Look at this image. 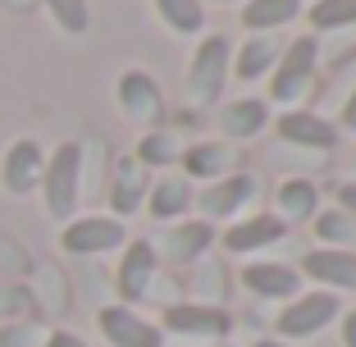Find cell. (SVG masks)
<instances>
[{
	"instance_id": "24",
	"label": "cell",
	"mask_w": 356,
	"mask_h": 347,
	"mask_svg": "<svg viewBox=\"0 0 356 347\" xmlns=\"http://www.w3.org/2000/svg\"><path fill=\"white\" fill-rule=\"evenodd\" d=\"M156 10L174 32H201V23H206V5L201 0H156Z\"/></svg>"
},
{
	"instance_id": "13",
	"label": "cell",
	"mask_w": 356,
	"mask_h": 347,
	"mask_svg": "<svg viewBox=\"0 0 356 347\" xmlns=\"http://www.w3.org/2000/svg\"><path fill=\"white\" fill-rule=\"evenodd\" d=\"M279 137L293 142V147H315V151H329L338 147V128L329 119L311 115V110H293V115L279 119Z\"/></svg>"
},
{
	"instance_id": "17",
	"label": "cell",
	"mask_w": 356,
	"mask_h": 347,
	"mask_svg": "<svg viewBox=\"0 0 356 347\" xmlns=\"http://www.w3.org/2000/svg\"><path fill=\"white\" fill-rule=\"evenodd\" d=\"M279 55H283V42L274 32H252L238 46V78H265L279 64Z\"/></svg>"
},
{
	"instance_id": "4",
	"label": "cell",
	"mask_w": 356,
	"mask_h": 347,
	"mask_svg": "<svg viewBox=\"0 0 356 347\" xmlns=\"http://www.w3.org/2000/svg\"><path fill=\"white\" fill-rule=\"evenodd\" d=\"M128 233L124 224L115 220V215H83V220H74L69 229L60 233V247L69 256H96V252H110V247H119Z\"/></svg>"
},
{
	"instance_id": "8",
	"label": "cell",
	"mask_w": 356,
	"mask_h": 347,
	"mask_svg": "<svg viewBox=\"0 0 356 347\" xmlns=\"http://www.w3.org/2000/svg\"><path fill=\"white\" fill-rule=\"evenodd\" d=\"M256 192H261L256 174H229V179H220L215 188H201V197H192V201H197L201 220H224V215L242 211Z\"/></svg>"
},
{
	"instance_id": "31",
	"label": "cell",
	"mask_w": 356,
	"mask_h": 347,
	"mask_svg": "<svg viewBox=\"0 0 356 347\" xmlns=\"http://www.w3.org/2000/svg\"><path fill=\"white\" fill-rule=\"evenodd\" d=\"M343 347H356V311L343 316Z\"/></svg>"
},
{
	"instance_id": "2",
	"label": "cell",
	"mask_w": 356,
	"mask_h": 347,
	"mask_svg": "<svg viewBox=\"0 0 356 347\" xmlns=\"http://www.w3.org/2000/svg\"><path fill=\"white\" fill-rule=\"evenodd\" d=\"M229 37H206L192 55V69H188V101L192 106H215L224 92V78H229Z\"/></svg>"
},
{
	"instance_id": "28",
	"label": "cell",
	"mask_w": 356,
	"mask_h": 347,
	"mask_svg": "<svg viewBox=\"0 0 356 347\" xmlns=\"http://www.w3.org/2000/svg\"><path fill=\"white\" fill-rule=\"evenodd\" d=\"M315 233L325 242H334V247H347L352 242V220L343 211H325V215H315Z\"/></svg>"
},
{
	"instance_id": "36",
	"label": "cell",
	"mask_w": 356,
	"mask_h": 347,
	"mask_svg": "<svg viewBox=\"0 0 356 347\" xmlns=\"http://www.w3.org/2000/svg\"><path fill=\"white\" fill-rule=\"evenodd\" d=\"M256 347H288V343H279V338H261Z\"/></svg>"
},
{
	"instance_id": "21",
	"label": "cell",
	"mask_w": 356,
	"mask_h": 347,
	"mask_svg": "<svg viewBox=\"0 0 356 347\" xmlns=\"http://www.w3.org/2000/svg\"><path fill=\"white\" fill-rule=\"evenodd\" d=\"M233 165V147L229 142H197V147L192 151H183V169H188V174H183V179H220L224 169Z\"/></svg>"
},
{
	"instance_id": "12",
	"label": "cell",
	"mask_w": 356,
	"mask_h": 347,
	"mask_svg": "<svg viewBox=\"0 0 356 347\" xmlns=\"http://www.w3.org/2000/svg\"><path fill=\"white\" fill-rule=\"evenodd\" d=\"M151 279H156V247H151L147 238L128 242L124 261H119V297H128V302H142L151 288Z\"/></svg>"
},
{
	"instance_id": "3",
	"label": "cell",
	"mask_w": 356,
	"mask_h": 347,
	"mask_svg": "<svg viewBox=\"0 0 356 347\" xmlns=\"http://www.w3.org/2000/svg\"><path fill=\"white\" fill-rule=\"evenodd\" d=\"M315 60H320V42H315V37H297V42H288V51L279 55L274 78H270V96H274V101H283V106L297 101V96L311 87Z\"/></svg>"
},
{
	"instance_id": "15",
	"label": "cell",
	"mask_w": 356,
	"mask_h": 347,
	"mask_svg": "<svg viewBox=\"0 0 356 347\" xmlns=\"http://www.w3.org/2000/svg\"><path fill=\"white\" fill-rule=\"evenodd\" d=\"M283 229L288 224L279 220V215H252V220H238L229 233H224V247L229 252H256V247H270V242L283 238Z\"/></svg>"
},
{
	"instance_id": "33",
	"label": "cell",
	"mask_w": 356,
	"mask_h": 347,
	"mask_svg": "<svg viewBox=\"0 0 356 347\" xmlns=\"http://www.w3.org/2000/svg\"><path fill=\"white\" fill-rule=\"evenodd\" d=\"M46 347H87L83 338H74V334H51V343Z\"/></svg>"
},
{
	"instance_id": "22",
	"label": "cell",
	"mask_w": 356,
	"mask_h": 347,
	"mask_svg": "<svg viewBox=\"0 0 356 347\" xmlns=\"http://www.w3.org/2000/svg\"><path fill=\"white\" fill-rule=\"evenodd\" d=\"M302 14V0H247L242 23L252 32H279L283 23H293Z\"/></svg>"
},
{
	"instance_id": "29",
	"label": "cell",
	"mask_w": 356,
	"mask_h": 347,
	"mask_svg": "<svg viewBox=\"0 0 356 347\" xmlns=\"http://www.w3.org/2000/svg\"><path fill=\"white\" fill-rule=\"evenodd\" d=\"M224 284H229V270L220 261L201 265V297H206V306H215V297H224Z\"/></svg>"
},
{
	"instance_id": "7",
	"label": "cell",
	"mask_w": 356,
	"mask_h": 347,
	"mask_svg": "<svg viewBox=\"0 0 356 347\" xmlns=\"http://www.w3.org/2000/svg\"><path fill=\"white\" fill-rule=\"evenodd\" d=\"M165 329L169 334H183V338H224L233 329V320H229L224 306L192 302V306H169L165 311Z\"/></svg>"
},
{
	"instance_id": "27",
	"label": "cell",
	"mask_w": 356,
	"mask_h": 347,
	"mask_svg": "<svg viewBox=\"0 0 356 347\" xmlns=\"http://www.w3.org/2000/svg\"><path fill=\"white\" fill-rule=\"evenodd\" d=\"M174 156H178V147L169 133H147L137 142V165H169Z\"/></svg>"
},
{
	"instance_id": "9",
	"label": "cell",
	"mask_w": 356,
	"mask_h": 347,
	"mask_svg": "<svg viewBox=\"0 0 356 347\" xmlns=\"http://www.w3.org/2000/svg\"><path fill=\"white\" fill-rule=\"evenodd\" d=\"M210 242H215V229L206 220H192V224H169L160 233V242H151V247H156V256H165L174 265H192V261H201V252Z\"/></svg>"
},
{
	"instance_id": "23",
	"label": "cell",
	"mask_w": 356,
	"mask_h": 347,
	"mask_svg": "<svg viewBox=\"0 0 356 347\" xmlns=\"http://www.w3.org/2000/svg\"><path fill=\"white\" fill-rule=\"evenodd\" d=\"M320 206V192L311 179H288L279 188V220H311Z\"/></svg>"
},
{
	"instance_id": "26",
	"label": "cell",
	"mask_w": 356,
	"mask_h": 347,
	"mask_svg": "<svg viewBox=\"0 0 356 347\" xmlns=\"http://www.w3.org/2000/svg\"><path fill=\"white\" fill-rule=\"evenodd\" d=\"M37 5H46L64 32H87V23H92V14H87V0H37Z\"/></svg>"
},
{
	"instance_id": "5",
	"label": "cell",
	"mask_w": 356,
	"mask_h": 347,
	"mask_svg": "<svg viewBox=\"0 0 356 347\" xmlns=\"http://www.w3.org/2000/svg\"><path fill=\"white\" fill-rule=\"evenodd\" d=\"M338 316V297L334 293H311V297H293L288 311L279 316V334L283 338H311Z\"/></svg>"
},
{
	"instance_id": "32",
	"label": "cell",
	"mask_w": 356,
	"mask_h": 347,
	"mask_svg": "<svg viewBox=\"0 0 356 347\" xmlns=\"http://www.w3.org/2000/svg\"><path fill=\"white\" fill-rule=\"evenodd\" d=\"M338 201H343V211H347V215H356V183L338 188Z\"/></svg>"
},
{
	"instance_id": "10",
	"label": "cell",
	"mask_w": 356,
	"mask_h": 347,
	"mask_svg": "<svg viewBox=\"0 0 356 347\" xmlns=\"http://www.w3.org/2000/svg\"><path fill=\"white\" fill-rule=\"evenodd\" d=\"M96 320H101V334L110 338L115 347H160V343H165L160 329L147 325V320L137 316V311H128V306H105Z\"/></svg>"
},
{
	"instance_id": "16",
	"label": "cell",
	"mask_w": 356,
	"mask_h": 347,
	"mask_svg": "<svg viewBox=\"0 0 356 347\" xmlns=\"http://www.w3.org/2000/svg\"><path fill=\"white\" fill-rule=\"evenodd\" d=\"M142 201H147V165H137V156H128L119 160V174L110 183V206H115V215H133Z\"/></svg>"
},
{
	"instance_id": "19",
	"label": "cell",
	"mask_w": 356,
	"mask_h": 347,
	"mask_svg": "<svg viewBox=\"0 0 356 347\" xmlns=\"http://www.w3.org/2000/svg\"><path fill=\"white\" fill-rule=\"evenodd\" d=\"M242 284L252 288L256 297H297V270H288V265H247L242 270Z\"/></svg>"
},
{
	"instance_id": "18",
	"label": "cell",
	"mask_w": 356,
	"mask_h": 347,
	"mask_svg": "<svg viewBox=\"0 0 356 347\" xmlns=\"http://www.w3.org/2000/svg\"><path fill=\"white\" fill-rule=\"evenodd\" d=\"M147 206H151L156 220H178V215L192 206V183L183 179V174H165L160 183L147 188Z\"/></svg>"
},
{
	"instance_id": "34",
	"label": "cell",
	"mask_w": 356,
	"mask_h": 347,
	"mask_svg": "<svg viewBox=\"0 0 356 347\" xmlns=\"http://www.w3.org/2000/svg\"><path fill=\"white\" fill-rule=\"evenodd\" d=\"M5 10H14V14H28V10H37V0H0Z\"/></svg>"
},
{
	"instance_id": "11",
	"label": "cell",
	"mask_w": 356,
	"mask_h": 347,
	"mask_svg": "<svg viewBox=\"0 0 356 347\" xmlns=\"http://www.w3.org/2000/svg\"><path fill=\"white\" fill-rule=\"evenodd\" d=\"M46 169V156L42 147L32 142V137H19L10 151H5V165H0V179H5V188L14 192V197H23V192L37 188V179H42Z\"/></svg>"
},
{
	"instance_id": "14",
	"label": "cell",
	"mask_w": 356,
	"mask_h": 347,
	"mask_svg": "<svg viewBox=\"0 0 356 347\" xmlns=\"http://www.w3.org/2000/svg\"><path fill=\"white\" fill-rule=\"evenodd\" d=\"M306 274L334 288H356V256L347 247H315L306 256Z\"/></svg>"
},
{
	"instance_id": "30",
	"label": "cell",
	"mask_w": 356,
	"mask_h": 347,
	"mask_svg": "<svg viewBox=\"0 0 356 347\" xmlns=\"http://www.w3.org/2000/svg\"><path fill=\"white\" fill-rule=\"evenodd\" d=\"M10 311H28V288H5L0 293V316H10Z\"/></svg>"
},
{
	"instance_id": "1",
	"label": "cell",
	"mask_w": 356,
	"mask_h": 347,
	"mask_svg": "<svg viewBox=\"0 0 356 347\" xmlns=\"http://www.w3.org/2000/svg\"><path fill=\"white\" fill-rule=\"evenodd\" d=\"M42 192H46V211L55 220H74V206L83 197V147L78 142L55 147V156L42 169Z\"/></svg>"
},
{
	"instance_id": "37",
	"label": "cell",
	"mask_w": 356,
	"mask_h": 347,
	"mask_svg": "<svg viewBox=\"0 0 356 347\" xmlns=\"http://www.w3.org/2000/svg\"><path fill=\"white\" fill-rule=\"evenodd\" d=\"M215 5H229V0H215Z\"/></svg>"
},
{
	"instance_id": "6",
	"label": "cell",
	"mask_w": 356,
	"mask_h": 347,
	"mask_svg": "<svg viewBox=\"0 0 356 347\" xmlns=\"http://www.w3.org/2000/svg\"><path fill=\"white\" fill-rule=\"evenodd\" d=\"M119 106L133 124H160L165 119V96H160L156 78L142 74V69H128L119 78Z\"/></svg>"
},
{
	"instance_id": "35",
	"label": "cell",
	"mask_w": 356,
	"mask_h": 347,
	"mask_svg": "<svg viewBox=\"0 0 356 347\" xmlns=\"http://www.w3.org/2000/svg\"><path fill=\"white\" fill-rule=\"evenodd\" d=\"M343 124H347V128H356V92L347 96V106H343Z\"/></svg>"
},
{
	"instance_id": "25",
	"label": "cell",
	"mask_w": 356,
	"mask_h": 347,
	"mask_svg": "<svg viewBox=\"0 0 356 347\" xmlns=\"http://www.w3.org/2000/svg\"><path fill=\"white\" fill-rule=\"evenodd\" d=\"M311 23L315 28H347L356 23V0H315L311 5Z\"/></svg>"
},
{
	"instance_id": "20",
	"label": "cell",
	"mask_w": 356,
	"mask_h": 347,
	"mask_svg": "<svg viewBox=\"0 0 356 347\" xmlns=\"http://www.w3.org/2000/svg\"><path fill=\"white\" fill-rule=\"evenodd\" d=\"M265 119H270L265 115V101H233L220 115V133L229 137V142H252L265 128Z\"/></svg>"
}]
</instances>
